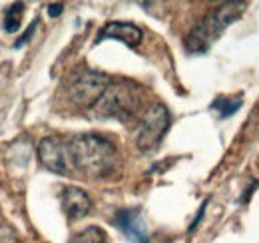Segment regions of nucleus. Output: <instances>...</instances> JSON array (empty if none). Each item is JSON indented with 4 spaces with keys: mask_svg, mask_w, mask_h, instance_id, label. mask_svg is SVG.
Here are the masks:
<instances>
[{
    "mask_svg": "<svg viewBox=\"0 0 259 243\" xmlns=\"http://www.w3.org/2000/svg\"><path fill=\"white\" fill-rule=\"evenodd\" d=\"M36 24H38V22H32V24H30V28H28V30H26V34H24V36H22V38H20V40H18V42H16V48H20V46H22V44H26V42H28V38H30V36H32L34 28H36Z\"/></svg>",
    "mask_w": 259,
    "mask_h": 243,
    "instance_id": "obj_13",
    "label": "nucleus"
},
{
    "mask_svg": "<svg viewBox=\"0 0 259 243\" xmlns=\"http://www.w3.org/2000/svg\"><path fill=\"white\" fill-rule=\"evenodd\" d=\"M239 106H241V100H239V98H237V100H233V98H220V100L213 102L211 108L218 110L222 118H227V116H231L233 112H237Z\"/></svg>",
    "mask_w": 259,
    "mask_h": 243,
    "instance_id": "obj_11",
    "label": "nucleus"
},
{
    "mask_svg": "<svg viewBox=\"0 0 259 243\" xmlns=\"http://www.w3.org/2000/svg\"><path fill=\"white\" fill-rule=\"evenodd\" d=\"M114 223L124 233V237L130 239L132 243H148V239H150V233H148V227L144 223V217L138 210H122V212H118Z\"/></svg>",
    "mask_w": 259,
    "mask_h": 243,
    "instance_id": "obj_6",
    "label": "nucleus"
},
{
    "mask_svg": "<svg viewBox=\"0 0 259 243\" xmlns=\"http://www.w3.org/2000/svg\"><path fill=\"white\" fill-rule=\"evenodd\" d=\"M245 2H226L218 8H213L194 30L190 32V36L186 38V48L194 54L205 52L231 22H235L243 10H245Z\"/></svg>",
    "mask_w": 259,
    "mask_h": 243,
    "instance_id": "obj_2",
    "label": "nucleus"
},
{
    "mask_svg": "<svg viewBox=\"0 0 259 243\" xmlns=\"http://www.w3.org/2000/svg\"><path fill=\"white\" fill-rule=\"evenodd\" d=\"M142 104V90L132 82H110V86L102 94V98L92 108L96 118H114V120H128L132 118Z\"/></svg>",
    "mask_w": 259,
    "mask_h": 243,
    "instance_id": "obj_3",
    "label": "nucleus"
},
{
    "mask_svg": "<svg viewBox=\"0 0 259 243\" xmlns=\"http://www.w3.org/2000/svg\"><path fill=\"white\" fill-rule=\"evenodd\" d=\"M68 243H110L108 235L100 227H86L78 233H74Z\"/></svg>",
    "mask_w": 259,
    "mask_h": 243,
    "instance_id": "obj_9",
    "label": "nucleus"
},
{
    "mask_svg": "<svg viewBox=\"0 0 259 243\" xmlns=\"http://www.w3.org/2000/svg\"><path fill=\"white\" fill-rule=\"evenodd\" d=\"M106 38L120 40L128 46H138L142 42V30L136 24H130V22H110L98 34V42L106 40Z\"/></svg>",
    "mask_w": 259,
    "mask_h": 243,
    "instance_id": "obj_8",
    "label": "nucleus"
},
{
    "mask_svg": "<svg viewBox=\"0 0 259 243\" xmlns=\"http://www.w3.org/2000/svg\"><path fill=\"white\" fill-rule=\"evenodd\" d=\"M0 243H18V235L10 225H0Z\"/></svg>",
    "mask_w": 259,
    "mask_h": 243,
    "instance_id": "obj_12",
    "label": "nucleus"
},
{
    "mask_svg": "<svg viewBox=\"0 0 259 243\" xmlns=\"http://www.w3.org/2000/svg\"><path fill=\"white\" fill-rule=\"evenodd\" d=\"M38 157L42 166L60 176H84L106 178L118 168L116 146L96 134H78L70 138L50 136L38 146Z\"/></svg>",
    "mask_w": 259,
    "mask_h": 243,
    "instance_id": "obj_1",
    "label": "nucleus"
},
{
    "mask_svg": "<svg viewBox=\"0 0 259 243\" xmlns=\"http://www.w3.org/2000/svg\"><path fill=\"white\" fill-rule=\"evenodd\" d=\"M60 199H62V210L70 219H80L92 210L90 195L84 189L74 187V185H68L62 189Z\"/></svg>",
    "mask_w": 259,
    "mask_h": 243,
    "instance_id": "obj_7",
    "label": "nucleus"
},
{
    "mask_svg": "<svg viewBox=\"0 0 259 243\" xmlns=\"http://www.w3.org/2000/svg\"><path fill=\"white\" fill-rule=\"evenodd\" d=\"M169 112L163 104H154L140 122L138 134H136V146L142 152H152L160 146L163 134L169 128Z\"/></svg>",
    "mask_w": 259,
    "mask_h": 243,
    "instance_id": "obj_5",
    "label": "nucleus"
},
{
    "mask_svg": "<svg viewBox=\"0 0 259 243\" xmlns=\"http://www.w3.org/2000/svg\"><path fill=\"white\" fill-rule=\"evenodd\" d=\"M62 8H64L62 4H50V6H48V14H50V16H60V14H62Z\"/></svg>",
    "mask_w": 259,
    "mask_h": 243,
    "instance_id": "obj_14",
    "label": "nucleus"
},
{
    "mask_svg": "<svg viewBox=\"0 0 259 243\" xmlns=\"http://www.w3.org/2000/svg\"><path fill=\"white\" fill-rule=\"evenodd\" d=\"M22 12H24V4H20V2L12 4V6L6 10V16H4V30L8 32V34H12V32H16L20 28Z\"/></svg>",
    "mask_w": 259,
    "mask_h": 243,
    "instance_id": "obj_10",
    "label": "nucleus"
},
{
    "mask_svg": "<svg viewBox=\"0 0 259 243\" xmlns=\"http://www.w3.org/2000/svg\"><path fill=\"white\" fill-rule=\"evenodd\" d=\"M110 86V78L96 70H80L72 74L66 84V98L76 108H94L102 94Z\"/></svg>",
    "mask_w": 259,
    "mask_h": 243,
    "instance_id": "obj_4",
    "label": "nucleus"
}]
</instances>
